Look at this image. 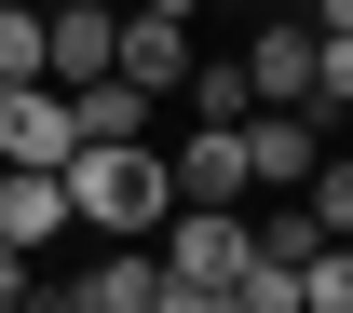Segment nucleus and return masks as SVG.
Here are the masks:
<instances>
[{
    "mask_svg": "<svg viewBox=\"0 0 353 313\" xmlns=\"http://www.w3.org/2000/svg\"><path fill=\"white\" fill-rule=\"evenodd\" d=\"M54 191H68V231H95V245H136V231L176 205L163 136H82V150L54 164Z\"/></svg>",
    "mask_w": 353,
    "mask_h": 313,
    "instance_id": "obj_1",
    "label": "nucleus"
},
{
    "mask_svg": "<svg viewBox=\"0 0 353 313\" xmlns=\"http://www.w3.org/2000/svg\"><path fill=\"white\" fill-rule=\"evenodd\" d=\"M109 82L176 95V82H190V14H136V0H123V28H109Z\"/></svg>",
    "mask_w": 353,
    "mask_h": 313,
    "instance_id": "obj_2",
    "label": "nucleus"
},
{
    "mask_svg": "<svg viewBox=\"0 0 353 313\" xmlns=\"http://www.w3.org/2000/svg\"><path fill=\"white\" fill-rule=\"evenodd\" d=\"M312 55H326V28L312 14H272L259 41H245V95L259 109H312Z\"/></svg>",
    "mask_w": 353,
    "mask_h": 313,
    "instance_id": "obj_3",
    "label": "nucleus"
},
{
    "mask_svg": "<svg viewBox=\"0 0 353 313\" xmlns=\"http://www.w3.org/2000/svg\"><path fill=\"white\" fill-rule=\"evenodd\" d=\"M163 178H176V205H245V123L163 136Z\"/></svg>",
    "mask_w": 353,
    "mask_h": 313,
    "instance_id": "obj_4",
    "label": "nucleus"
},
{
    "mask_svg": "<svg viewBox=\"0 0 353 313\" xmlns=\"http://www.w3.org/2000/svg\"><path fill=\"white\" fill-rule=\"evenodd\" d=\"M326 164V123L312 109H245V191H299Z\"/></svg>",
    "mask_w": 353,
    "mask_h": 313,
    "instance_id": "obj_5",
    "label": "nucleus"
},
{
    "mask_svg": "<svg viewBox=\"0 0 353 313\" xmlns=\"http://www.w3.org/2000/svg\"><path fill=\"white\" fill-rule=\"evenodd\" d=\"M68 150H82V136H68V95L54 82H0V164H68Z\"/></svg>",
    "mask_w": 353,
    "mask_h": 313,
    "instance_id": "obj_6",
    "label": "nucleus"
},
{
    "mask_svg": "<svg viewBox=\"0 0 353 313\" xmlns=\"http://www.w3.org/2000/svg\"><path fill=\"white\" fill-rule=\"evenodd\" d=\"M0 245H68V191L41 164H0Z\"/></svg>",
    "mask_w": 353,
    "mask_h": 313,
    "instance_id": "obj_7",
    "label": "nucleus"
},
{
    "mask_svg": "<svg viewBox=\"0 0 353 313\" xmlns=\"http://www.w3.org/2000/svg\"><path fill=\"white\" fill-rule=\"evenodd\" d=\"M150 286H163V259H150V245H95L68 300H82V313H136V300H150Z\"/></svg>",
    "mask_w": 353,
    "mask_h": 313,
    "instance_id": "obj_8",
    "label": "nucleus"
},
{
    "mask_svg": "<svg viewBox=\"0 0 353 313\" xmlns=\"http://www.w3.org/2000/svg\"><path fill=\"white\" fill-rule=\"evenodd\" d=\"M150 109L163 95H136V82H82L68 95V136H150Z\"/></svg>",
    "mask_w": 353,
    "mask_h": 313,
    "instance_id": "obj_9",
    "label": "nucleus"
},
{
    "mask_svg": "<svg viewBox=\"0 0 353 313\" xmlns=\"http://www.w3.org/2000/svg\"><path fill=\"white\" fill-rule=\"evenodd\" d=\"M0 82H41V0H0Z\"/></svg>",
    "mask_w": 353,
    "mask_h": 313,
    "instance_id": "obj_10",
    "label": "nucleus"
},
{
    "mask_svg": "<svg viewBox=\"0 0 353 313\" xmlns=\"http://www.w3.org/2000/svg\"><path fill=\"white\" fill-rule=\"evenodd\" d=\"M136 313H218V300H204V286H176V272H163V286H150Z\"/></svg>",
    "mask_w": 353,
    "mask_h": 313,
    "instance_id": "obj_11",
    "label": "nucleus"
},
{
    "mask_svg": "<svg viewBox=\"0 0 353 313\" xmlns=\"http://www.w3.org/2000/svg\"><path fill=\"white\" fill-rule=\"evenodd\" d=\"M14 300H28V245H0V313H14Z\"/></svg>",
    "mask_w": 353,
    "mask_h": 313,
    "instance_id": "obj_12",
    "label": "nucleus"
},
{
    "mask_svg": "<svg viewBox=\"0 0 353 313\" xmlns=\"http://www.w3.org/2000/svg\"><path fill=\"white\" fill-rule=\"evenodd\" d=\"M41 14H54V0H41Z\"/></svg>",
    "mask_w": 353,
    "mask_h": 313,
    "instance_id": "obj_13",
    "label": "nucleus"
}]
</instances>
